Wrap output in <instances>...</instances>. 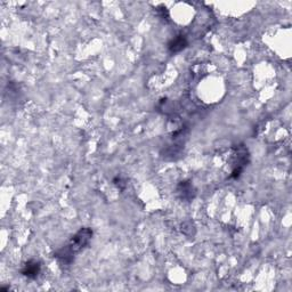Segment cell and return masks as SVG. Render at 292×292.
Instances as JSON below:
<instances>
[{"label": "cell", "instance_id": "3", "mask_svg": "<svg viewBox=\"0 0 292 292\" xmlns=\"http://www.w3.org/2000/svg\"><path fill=\"white\" fill-rule=\"evenodd\" d=\"M176 194L184 202H191L196 195V190L191 180H182L176 187Z\"/></svg>", "mask_w": 292, "mask_h": 292}, {"label": "cell", "instance_id": "7", "mask_svg": "<svg viewBox=\"0 0 292 292\" xmlns=\"http://www.w3.org/2000/svg\"><path fill=\"white\" fill-rule=\"evenodd\" d=\"M113 182H114V185H117L120 190H123V189H125V187H126V182L123 181L122 178L119 177V176H117L116 178H114Z\"/></svg>", "mask_w": 292, "mask_h": 292}, {"label": "cell", "instance_id": "2", "mask_svg": "<svg viewBox=\"0 0 292 292\" xmlns=\"http://www.w3.org/2000/svg\"><path fill=\"white\" fill-rule=\"evenodd\" d=\"M235 155H236V160L234 162V168H233V171L231 173L230 178H239L241 176V173L243 172L244 168L248 166L249 163V152L248 149L245 148L244 145H239L235 148Z\"/></svg>", "mask_w": 292, "mask_h": 292}, {"label": "cell", "instance_id": "5", "mask_svg": "<svg viewBox=\"0 0 292 292\" xmlns=\"http://www.w3.org/2000/svg\"><path fill=\"white\" fill-rule=\"evenodd\" d=\"M187 45H189V40H187L186 36L184 34H177L168 43V52L170 54L180 53L181 50H184L187 47Z\"/></svg>", "mask_w": 292, "mask_h": 292}, {"label": "cell", "instance_id": "4", "mask_svg": "<svg viewBox=\"0 0 292 292\" xmlns=\"http://www.w3.org/2000/svg\"><path fill=\"white\" fill-rule=\"evenodd\" d=\"M41 273V263L36 259H30L24 263L21 269V274L30 280H34Z\"/></svg>", "mask_w": 292, "mask_h": 292}, {"label": "cell", "instance_id": "6", "mask_svg": "<svg viewBox=\"0 0 292 292\" xmlns=\"http://www.w3.org/2000/svg\"><path fill=\"white\" fill-rule=\"evenodd\" d=\"M181 232L184 233L186 236L193 237L195 235V226L191 221H187L181 224Z\"/></svg>", "mask_w": 292, "mask_h": 292}, {"label": "cell", "instance_id": "1", "mask_svg": "<svg viewBox=\"0 0 292 292\" xmlns=\"http://www.w3.org/2000/svg\"><path fill=\"white\" fill-rule=\"evenodd\" d=\"M94 231L90 227H81L75 235L71 236L65 244L54 252V258L57 260L59 266L68 267L75 262L78 253L84 251L89 245L93 239Z\"/></svg>", "mask_w": 292, "mask_h": 292}]
</instances>
